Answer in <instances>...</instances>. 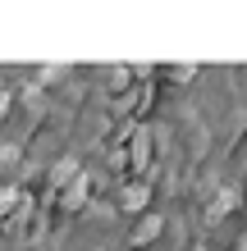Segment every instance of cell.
<instances>
[{
  "mask_svg": "<svg viewBox=\"0 0 247 251\" xmlns=\"http://www.w3.org/2000/svg\"><path fill=\"white\" fill-rule=\"evenodd\" d=\"M119 210H124V215H147V210H151V187L142 183V178H137V183H124V187H119Z\"/></svg>",
  "mask_w": 247,
  "mask_h": 251,
  "instance_id": "cell-4",
  "label": "cell"
},
{
  "mask_svg": "<svg viewBox=\"0 0 247 251\" xmlns=\"http://www.w3.org/2000/svg\"><path fill=\"white\" fill-rule=\"evenodd\" d=\"M96 187H101V183H96L92 174L82 169L78 178H74V183H69V187L60 192V201H55V215H82L87 205L96 201Z\"/></svg>",
  "mask_w": 247,
  "mask_h": 251,
  "instance_id": "cell-1",
  "label": "cell"
},
{
  "mask_svg": "<svg viewBox=\"0 0 247 251\" xmlns=\"http://www.w3.org/2000/svg\"><path fill=\"white\" fill-rule=\"evenodd\" d=\"M19 205H23V192H19V187H0V224H5Z\"/></svg>",
  "mask_w": 247,
  "mask_h": 251,
  "instance_id": "cell-10",
  "label": "cell"
},
{
  "mask_svg": "<svg viewBox=\"0 0 247 251\" xmlns=\"http://www.w3.org/2000/svg\"><path fill=\"white\" fill-rule=\"evenodd\" d=\"M192 251H211V247H206V242H197V247H192Z\"/></svg>",
  "mask_w": 247,
  "mask_h": 251,
  "instance_id": "cell-13",
  "label": "cell"
},
{
  "mask_svg": "<svg viewBox=\"0 0 247 251\" xmlns=\"http://www.w3.org/2000/svg\"><path fill=\"white\" fill-rule=\"evenodd\" d=\"M124 92H133V69H128V64H114L110 69V96L119 100Z\"/></svg>",
  "mask_w": 247,
  "mask_h": 251,
  "instance_id": "cell-7",
  "label": "cell"
},
{
  "mask_svg": "<svg viewBox=\"0 0 247 251\" xmlns=\"http://www.w3.org/2000/svg\"><path fill=\"white\" fill-rule=\"evenodd\" d=\"M64 73H69V64H60V60H55V64H41V69H37V87H55V82H64Z\"/></svg>",
  "mask_w": 247,
  "mask_h": 251,
  "instance_id": "cell-8",
  "label": "cell"
},
{
  "mask_svg": "<svg viewBox=\"0 0 247 251\" xmlns=\"http://www.w3.org/2000/svg\"><path fill=\"white\" fill-rule=\"evenodd\" d=\"M165 78L183 87V82H192V78H197V64H192V60H179V64H165Z\"/></svg>",
  "mask_w": 247,
  "mask_h": 251,
  "instance_id": "cell-9",
  "label": "cell"
},
{
  "mask_svg": "<svg viewBox=\"0 0 247 251\" xmlns=\"http://www.w3.org/2000/svg\"><path fill=\"white\" fill-rule=\"evenodd\" d=\"M234 251H247V233H243V238H238V242H234Z\"/></svg>",
  "mask_w": 247,
  "mask_h": 251,
  "instance_id": "cell-12",
  "label": "cell"
},
{
  "mask_svg": "<svg viewBox=\"0 0 247 251\" xmlns=\"http://www.w3.org/2000/svg\"><path fill=\"white\" fill-rule=\"evenodd\" d=\"M229 210H238V187H224L220 197L211 201V210H206V219H211V224H220V219H224Z\"/></svg>",
  "mask_w": 247,
  "mask_h": 251,
  "instance_id": "cell-6",
  "label": "cell"
},
{
  "mask_svg": "<svg viewBox=\"0 0 247 251\" xmlns=\"http://www.w3.org/2000/svg\"><path fill=\"white\" fill-rule=\"evenodd\" d=\"M78 174H82V165H78V155H60V160H55V165L46 169V178H51V192H55V197H60V192H64L69 183H74Z\"/></svg>",
  "mask_w": 247,
  "mask_h": 251,
  "instance_id": "cell-5",
  "label": "cell"
},
{
  "mask_svg": "<svg viewBox=\"0 0 247 251\" xmlns=\"http://www.w3.org/2000/svg\"><path fill=\"white\" fill-rule=\"evenodd\" d=\"M9 105H14V92H0V124L9 119Z\"/></svg>",
  "mask_w": 247,
  "mask_h": 251,
  "instance_id": "cell-11",
  "label": "cell"
},
{
  "mask_svg": "<svg viewBox=\"0 0 247 251\" xmlns=\"http://www.w3.org/2000/svg\"><path fill=\"white\" fill-rule=\"evenodd\" d=\"M151 151H156V132L151 128H137L133 137H128V174L133 178H147V169H151Z\"/></svg>",
  "mask_w": 247,
  "mask_h": 251,
  "instance_id": "cell-2",
  "label": "cell"
},
{
  "mask_svg": "<svg viewBox=\"0 0 247 251\" xmlns=\"http://www.w3.org/2000/svg\"><path fill=\"white\" fill-rule=\"evenodd\" d=\"M161 233H165V215H137V224H133V233H128V247L133 251H142V247H151V242H161Z\"/></svg>",
  "mask_w": 247,
  "mask_h": 251,
  "instance_id": "cell-3",
  "label": "cell"
}]
</instances>
